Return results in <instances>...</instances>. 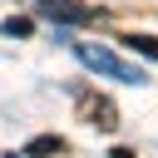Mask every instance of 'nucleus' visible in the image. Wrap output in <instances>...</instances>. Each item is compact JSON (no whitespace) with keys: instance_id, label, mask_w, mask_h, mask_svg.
<instances>
[{"instance_id":"f257e3e1","label":"nucleus","mask_w":158,"mask_h":158,"mask_svg":"<svg viewBox=\"0 0 158 158\" xmlns=\"http://www.w3.org/2000/svg\"><path fill=\"white\" fill-rule=\"evenodd\" d=\"M74 54H79V64H89V69L104 74V79H118V84H148V74H143L138 64L118 59V54L104 49V44H74Z\"/></svg>"},{"instance_id":"f03ea898","label":"nucleus","mask_w":158,"mask_h":158,"mask_svg":"<svg viewBox=\"0 0 158 158\" xmlns=\"http://www.w3.org/2000/svg\"><path fill=\"white\" fill-rule=\"evenodd\" d=\"M79 118H84L89 128H99V133H114V128H118V104H114L109 94L84 89V94H79Z\"/></svg>"},{"instance_id":"7ed1b4c3","label":"nucleus","mask_w":158,"mask_h":158,"mask_svg":"<svg viewBox=\"0 0 158 158\" xmlns=\"http://www.w3.org/2000/svg\"><path fill=\"white\" fill-rule=\"evenodd\" d=\"M35 10L44 20H54V25H89L99 15L94 5H74V0H35Z\"/></svg>"},{"instance_id":"20e7f679","label":"nucleus","mask_w":158,"mask_h":158,"mask_svg":"<svg viewBox=\"0 0 158 158\" xmlns=\"http://www.w3.org/2000/svg\"><path fill=\"white\" fill-rule=\"evenodd\" d=\"M64 148H69V143H64L59 133H40V138H30V143H25V153H20V158H54V153H64Z\"/></svg>"},{"instance_id":"39448f33","label":"nucleus","mask_w":158,"mask_h":158,"mask_svg":"<svg viewBox=\"0 0 158 158\" xmlns=\"http://www.w3.org/2000/svg\"><path fill=\"white\" fill-rule=\"evenodd\" d=\"M123 49H133L143 59H158V35H123Z\"/></svg>"},{"instance_id":"423d86ee","label":"nucleus","mask_w":158,"mask_h":158,"mask_svg":"<svg viewBox=\"0 0 158 158\" xmlns=\"http://www.w3.org/2000/svg\"><path fill=\"white\" fill-rule=\"evenodd\" d=\"M0 30H5L10 40H25V35H35V20H25V15H10V20L0 25Z\"/></svg>"},{"instance_id":"0eeeda50","label":"nucleus","mask_w":158,"mask_h":158,"mask_svg":"<svg viewBox=\"0 0 158 158\" xmlns=\"http://www.w3.org/2000/svg\"><path fill=\"white\" fill-rule=\"evenodd\" d=\"M109 158H133V148H114V153H109Z\"/></svg>"}]
</instances>
